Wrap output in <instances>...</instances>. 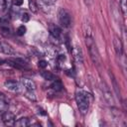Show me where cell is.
<instances>
[{"label":"cell","mask_w":127,"mask_h":127,"mask_svg":"<svg viewBox=\"0 0 127 127\" xmlns=\"http://www.w3.org/2000/svg\"><path fill=\"white\" fill-rule=\"evenodd\" d=\"M85 44L88 48V51H89V55H90V58L92 60V62L95 64H100V57H99V53L97 51V48H96V45L94 44V41L92 40V38L90 36H87L85 38Z\"/></svg>","instance_id":"cell-1"},{"label":"cell","mask_w":127,"mask_h":127,"mask_svg":"<svg viewBox=\"0 0 127 127\" xmlns=\"http://www.w3.org/2000/svg\"><path fill=\"white\" fill-rule=\"evenodd\" d=\"M75 100H76V104L77 107L79 109V111L82 114H85L89 108V98L88 96L84 93V92H76L75 94Z\"/></svg>","instance_id":"cell-2"},{"label":"cell","mask_w":127,"mask_h":127,"mask_svg":"<svg viewBox=\"0 0 127 127\" xmlns=\"http://www.w3.org/2000/svg\"><path fill=\"white\" fill-rule=\"evenodd\" d=\"M59 21H60V24L63 27H64V28L69 27L70 23H71V19H70L69 13L64 9H61L59 11Z\"/></svg>","instance_id":"cell-3"},{"label":"cell","mask_w":127,"mask_h":127,"mask_svg":"<svg viewBox=\"0 0 127 127\" xmlns=\"http://www.w3.org/2000/svg\"><path fill=\"white\" fill-rule=\"evenodd\" d=\"M101 91H102V95H103V98L105 99V101L108 103V104H113L114 103V99H113V95L110 91V89L108 88V86L103 82L101 83Z\"/></svg>","instance_id":"cell-4"},{"label":"cell","mask_w":127,"mask_h":127,"mask_svg":"<svg viewBox=\"0 0 127 127\" xmlns=\"http://www.w3.org/2000/svg\"><path fill=\"white\" fill-rule=\"evenodd\" d=\"M15 114L10 112V111H4L3 114H2V121L5 123V125H8V126H11V125H14L15 124Z\"/></svg>","instance_id":"cell-5"},{"label":"cell","mask_w":127,"mask_h":127,"mask_svg":"<svg viewBox=\"0 0 127 127\" xmlns=\"http://www.w3.org/2000/svg\"><path fill=\"white\" fill-rule=\"evenodd\" d=\"M9 64L14 66V67H17V68H23V67H26L27 66V61H25L24 59H20V58H16V59H12V60H9L8 61Z\"/></svg>","instance_id":"cell-6"},{"label":"cell","mask_w":127,"mask_h":127,"mask_svg":"<svg viewBox=\"0 0 127 127\" xmlns=\"http://www.w3.org/2000/svg\"><path fill=\"white\" fill-rule=\"evenodd\" d=\"M20 83L22 85V87H24L26 90H35L36 89V84L35 82L30 79V78H27V77H23L20 79Z\"/></svg>","instance_id":"cell-7"},{"label":"cell","mask_w":127,"mask_h":127,"mask_svg":"<svg viewBox=\"0 0 127 127\" xmlns=\"http://www.w3.org/2000/svg\"><path fill=\"white\" fill-rule=\"evenodd\" d=\"M0 53L5 54V55H8V56L16 54L15 50L12 48L11 45H9L8 43L2 42V41H0Z\"/></svg>","instance_id":"cell-8"},{"label":"cell","mask_w":127,"mask_h":127,"mask_svg":"<svg viewBox=\"0 0 127 127\" xmlns=\"http://www.w3.org/2000/svg\"><path fill=\"white\" fill-rule=\"evenodd\" d=\"M4 86L10 90V91H13V92H18L20 90V85L18 82L16 81H13V80H7L4 82Z\"/></svg>","instance_id":"cell-9"},{"label":"cell","mask_w":127,"mask_h":127,"mask_svg":"<svg viewBox=\"0 0 127 127\" xmlns=\"http://www.w3.org/2000/svg\"><path fill=\"white\" fill-rule=\"evenodd\" d=\"M72 54H73V57H74V60L77 64H81L82 62H83V57H82V51L80 49V47H74L73 48V51H72Z\"/></svg>","instance_id":"cell-10"},{"label":"cell","mask_w":127,"mask_h":127,"mask_svg":"<svg viewBox=\"0 0 127 127\" xmlns=\"http://www.w3.org/2000/svg\"><path fill=\"white\" fill-rule=\"evenodd\" d=\"M113 45H114V49H115L116 55H117L118 57H120V56L122 55L123 48H122V43H121V41H120V39H119L118 37H114Z\"/></svg>","instance_id":"cell-11"},{"label":"cell","mask_w":127,"mask_h":127,"mask_svg":"<svg viewBox=\"0 0 127 127\" xmlns=\"http://www.w3.org/2000/svg\"><path fill=\"white\" fill-rule=\"evenodd\" d=\"M50 32H51L52 36L54 38H56V39H58L61 36V33H62L61 29L58 26H56V25H51L50 26Z\"/></svg>","instance_id":"cell-12"},{"label":"cell","mask_w":127,"mask_h":127,"mask_svg":"<svg viewBox=\"0 0 127 127\" xmlns=\"http://www.w3.org/2000/svg\"><path fill=\"white\" fill-rule=\"evenodd\" d=\"M30 124V121L27 117H22L20 119H18L17 121H15V126H18V127H26Z\"/></svg>","instance_id":"cell-13"},{"label":"cell","mask_w":127,"mask_h":127,"mask_svg":"<svg viewBox=\"0 0 127 127\" xmlns=\"http://www.w3.org/2000/svg\"><path fill=\"white\" fill-rule=\"evenodd\" d=\"M0 33L4 37H9L11 35V30L9 28V25H2V26H0Z\"/></svg>","instance_id":"cell-14"},{"label":"cell","mask_w":127,"mask_h":127,"mask_svg":"<svg viewBox=\"0 0 127 127\" xmlns=\"http://www.w3.org/2000/svg\"><path fill=\"white\" fill-rule=\"evenodd\" d=\"M41 75H42V76L44 77V79H46V80H55V79H57L56 75H55L54 73H52L51 71H47V70L42 71V72H41Z\"/></svg>","instance_id":"cell-15"},{"label":"cell","mask_w":127,"mask_h":127,"mask_svg":"<svg viewBox=\"0 0 127 127\" xmlns=\"http://www.w3.org/2000/svg\"><path fill=\"white\" fill-rule=\"evenodd\" d=\"M8 107V103L5 100V97L2 93H0V112H4L7 110Z\"/></svg>","instance_id":"cell-16"},{"label":"cell","mask_w":127,"mask_h":127,"mask_svg":"<svg viewBox=\"0 0 127 127\" xmlns=\"http://www.w3.org/2000/svg\"><path fill=\"white\" fill-rule=\"evenodd\" d=\"M51 87H52L54 90H56V91H60V90H62V88H63V84H62V82H61L60 80L55 79L54 82L52 83Z\"/></svg>","instance_id":"cell-17"},{"label":"cell","mask_w":127,"mask_h":127,"mask_svg":"<svg viewBox=\"0 0 127 127\" xmlns=\"http://www.w3.org/2000/svg\"><path fill=\"white\" fill-rule=\"evenodd\" d=\"M112 75V74H111ZM112 84H113V88H114V90H115V92H116V94H118V96H120V90L118 89V84H117V81H116V79H115V77L112 75Z\"/></svg>","instance_id":"cell-18"},{"label":"cell","mask_w":127,"mask_h":127,"mask_svg":"<svg viewBox=\"0 0 127 127\" xmlns=\"http://www.w3.org/2000/svg\"><path fill=\"white\" fill-rule=\"evenodd\" d=\"M29 8H30V10H31L33 13H37V12H38L37 5H36V4H35V2H34V1H32V0H30V1H29Z\"/></svg>","instance_id":"cell-19"},{"label":"cell","mask_w":127,"mask_h":127,"mask_svg":"<svg viewBox=\"0 0 127 127\" xmlns=\"http://www.w3.org/2000/svg\"><path fill=\"white\" fill-rule=\"evenodd\" d=\"M26 27L24 26V25H22V26H20L18 29H17V31H16V34L18 35V36H23L25 33H26Z\"/></svg>","instance_id":"cell-20"},{"label":"cell","mask_w":127,"mask_h":127,"mask_svg":"<svg viewBox=\"0 0 127 127\" xmlns=\"http://www.w3.org/2000/svg\"><path fill=\"white\" fill-rule=\"evenodd\" d=\"M7 8V2L6 0H0V12H4Z\"/></svg>","instance_id":"cell-21"},{"label":"cell","mask_w":127,"mask_h":127,"mask_svg":"<svg viewBox=\"0 0 127 127\" xmlns=\"http://www.w3.org/2000/svg\"><path fill=\"white\" fill-rule=\"evenodd\" d=\"M29 20H30L29 14H28V13H23V15H22V21H23L24 23H26V22H28Z\"/></svg>","instance_id":"cell-22"},{"label":"cell","mask_w":127,"mask_h":127,"mask_svg":"<svg viewBox=\"0 0 127 127\" xmlns=\"http://www.w3.org/2000/svg\"><path fill=\"white\" fill-rule=\"evenodd\" d=\"M47 65H48V63H47L46 61H44V60H42V61L39 62V67H41V68H45Z\"/></svg>","instance_id":"cell-23"},{"label":"cell","mask_w":127,"mask_h":127,"mask_svg":"<svg viewBox=\"0 0 127 127\" xmlns=\"http://www.w3.org/2000/svg\"><path fill=\"white\" fill-rule=\"evenodd\" d=\"M56 1H57V0H42V2L45 3V4L48 5V6H50V5H54V4L56 3Z\"/></svg>","instance_id":"cell-24"},{"label":"cell","mask_w":127,"mask_h":127,"mask_svg":"<svg viewBox=\"0 0 127 127\" xmlns=\"http://www.w3.org/2000/svg\"><path fill=\"white\" fill-rule=\"evenodd\" d=\"M23 0H13V3H14V5H16V6H21L22 4H23Z\"/></svg>","instance_id":"cell-25"},{"label":"cell","mask_w":127,"mask_h":127,"mask_svg":"<svg viewBox=\"0 0 127 127\" xmlns=\"http://www.w3.org/2000/svg\"><path fill=\"white\" fill-rule=\"evenodd\" d=\"M4 63H5V61H4V60H2V59H0V65H1V64H3Z\"/></svg>","instance_id":"cell-26"},{"label":"cell","mask_w":127,"mask_h":127,"mask_svg":"<svg viewBox=\"0 0 127 127\" xmlns=\"http://www.w3.org/2000/svg\"><path fill=\"white\" fill-rule=\"evenodd\" d=\"M84 1H85V3H86V4H88V5L91 3V0H84Z\"/></svg>","instance_id":"cell-27"}]
</instances>
